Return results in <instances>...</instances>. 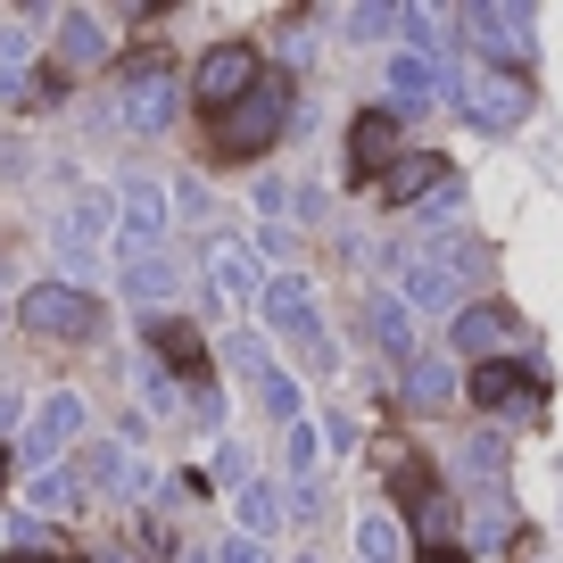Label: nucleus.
<instances>
[{
    "mask_svg": "<svg viewBox=\"0 0 563 563\" xmlns=\"http://www.w3.org/2000/svg\"><path fill=\"white\" fill-rule=\"evenodd\" d=\"M232 522H241V539H274L282 522H290V489H274V481H249V489H232Z\"/></svg>",
    "mask_w": 563,
    "mask_h": 563,
    "instance_id": "nucleus-22",
    "label": "nucleus"
},
{
    "mask_svg": "<svg viewBox=\"0 0 563 563\" xmlns=\"http://www.w3.org/2000/svg\"><path fill=\"white\" fill-rule=\"evenodd\" d=\"M216 563H274V555H265V539H241V530H232V539L216 547Z\"/></svg>",
    "mask_w": 563,
    "mask_h": 563,
    "instance_id": "nucleus-40",
    "label": "nucleus"
},
{
    "mask_svg": "<svg viewBox=\"0 0 563 563\" xmlns=\"http://www.w3.org/2000/svg\"><path fill=\"white\" fill-rule=\"evenodd\" d=\"M257 316H265V332H290V340H316V332H323V316H316V282H307L299 265L265 282Z\"/></svg>",
    "mask_w": 563,
    "mask_h": 563,
    "instance_id": "nucleus-13",
    "label": "nucleus"
},
{
    "mask_svg": "<svg viewBox=\"0 0 563 563\" xmlns=\"http://www.w3.org/2000/svg\"><path fill=\"white\" fill-rule=\"evenodd\" d=\"M25 422H34V406H25L18 389H0V440H9V431H18V440H25Z\"/></svg>",
    "mask_w": 563,
    "mask_h": 563,
    "instance_id": "nucleus-39",
    "label": "nucleus"
},
{
    "mask_svg": "<svg viewBox=\"0 0 563 563\" xmlns=\"http://www.w3.org/2000/svg\"><path fill=\"white\" fill-rule=\"evenodd\" d=\"M389 166H398V117H389V108H356V124H349V175L389 183Z\"/></svg>",
    "mask_w": 563,
    "mask_h": 563,
    "instance_id": "nucleus-14",
    "label": "nucleus"
},
{
    "mask_svg": "<svg viewBox=\"0 0 563 563\" xmlns=\"http://www.w3.org/2000/svg\"><path fill=\"white\" fill-rule=\"evenodd\" d=\"M84 497H91V481L67 473V464L25 481V506H34V522H67V514H84Z\"/></svg>",
    "mask_w": 563,
    "mask_h": 563,
    "instance_id": "nucleus-24",
    "label": "nucleus"
},
{
    "mask_svg": "<svg viewBox=\"0 0 563 563\" xmlns=\"http://www.w3.org/2000/svg\"><path fill=\"white\" fill-rule=\"evenodd\" d=\"M117 232V191H75L67 208H58V232H51V249H58V265H67V282H84L91 265H100V241Z\"/></svg>",
    "mask_w": 563,
    "mask_h": 563,
    "instance_id": "nucleus-7",
    "label": "nucleus"
},
{
    "mask_svg": "<svg viewBox=\"0 0 563 563\" xmlns=\"http://www.w3.org/2000/svg\"><path fill=\"white\" fill-rule=\"evenodd\" d=\"M216 473H224L232 489H249V481H257V473H249V448H224V456H216Z\"/></svg>",
    "mask_w": 563,
    "mask_h": 563,
    "instance_id": "nucleus-42",
    "label": "nucleus"
},
{
    "mask_svg": "<svg viewBox=\"0 0 563 563\" xmlns=\"http://www.w3.org/2000/svg\"><path fill=\"white\" fill-rule=\"evenodd\" d=\"M422 563H464V547H456V555H422Z\"/></svg>",
    "mask_w": 563,
    "mask_h": 563,
    "instance_id": "nucleus-43",
    "label": "nucleus"
},
{
    "mask_svg": "<svg viewBox=\"0 0 563 563\" xmlns=\"http://www.w3.org/2000/svg\"><path fill=\"white\" fill-rule=\"evenodd\" d=\"M530 9H506V0H489V9H464V34H481V51L497 58V67L514 75V58H530Z\"/></svg>",
    "mask_w": 563,
    "mask_h": 563,
    "instance_id": "nucleus-15",
    "label": "nucleus"
},
{
    "mask_svg": "<svg viewBox=\"0 0 563 563\" xmlns=\"http://www.w3.org/2000/svg\"><path fill=\"white\" fill-rule=\"evenodd\" d=\"M150 356H158L166 373H183V389H208V365H216V349L191 332V323L158 316V323H150Z\"/></svg>",
    "mask_w": 563,
    "mask_h": 563,
    "instance_id": "nucleus-16",
    "label": "nucleus"
},
{
    "mask_svg": "<svg viewBox=\"0 0 563 563\" xmlns=\"http://www.w3.org/2000/svg\"><path fill=\"white\" fill-rule=\"evenodd\" d=\"M117 282H124V307H150V323H158L166 299H183V265L175 257H117Z\"/></svg>",
    "mask_w": 563,
    "mask_h": 563,
    "instance_id": "nucleus-19",
    "label": "nucleus"
},
{
    "mask_svg": "<svg viewBox=\"0 0 563 563\" xmlns=\"http://www.w3.org/2000/svg\"><path fill=\"white\" fill-rule=\"evenodd\" d=\"M299 356H307V373H316V382H340V340H332V332L299 340Z\"/></svg>",
    "mask_w": 563,
    "mask_h": 563,
    "instance_id": "nucleus-35",
    "label": "nucleus"
},
{
    "mask_svg": "<svg viewBox=\"0 0 563 563\" xmlns=\"http://www.w3.org/2000/svg\"><path fill=\"white\" fill-rule=\"evenodd\" d=\"M265 282H274V274H257V249H249V241H232V232L208 241V299L224 307V316H249V307L265 299Z\"/></svg>",
    "mask_w": 563,
    "mask_h": 563,
    "instance_id": "nucleus-11",
    "label": "nucleus"
},
{
    "mask_svg": "<svg viewBox=\"0 0 563 563\" xmlns=\"http://www.w3.org/2000/svg\"><path fill=\"white\" fill-rule=\"evenodd\" d=\"M18 563H25V555H18Z\"/></svg>",
    "mask_w": 563,
    "mask_h": 563,
    "instance_id": "nucleus-46",
    "label": "nucleus"
},
{
    "mask_svg": "<svg viewBox=\"0 0 563 563\" xmlns=\"http://www.w3.org/2000/svg\"><path fill=\"white\" fill-rule=\"evenodd\" d=\"M183 563H216V555H183Z\"/></svg>",
    "mask_w": 563,
    "mask_h": 563,
    "instance_id": "nucleus-44",
    "label": "nucleus"
},
{
    "mask_svg": "<svg viewBox=\"0 0 563 563\" xmlns=\"http://www.w3.org/2000/svg\"><path fill=\"white\" fill-rule=\"evenodd\" d=\"M175 108H183V75L166 67V58H133V67L117 75V133L158 141L166 124H175Z\"/></svg>",
    "mask_w": 563,
    "mask_h": 563,
    "instance_id": "nucleus-4",
    "label": "nucleus"
},
{
    "mask_svg": "<svg viewBox=\"0 0 563 563\" xmlns=\"http://www.w3.org/2000/svg\"><path fill=\"white\" fill-rule=\"evenodd\" d=\"M249 249H257V257H274L282 274H290V257H299V232H290V224H257V232H249Z\"/></svg>",
    "mask_w": 563,
    "mask_h": 563,
    "instance_id": "nucleus-32",
    "label": "nucleus"
},
{
    "mask_svg": "<svg viewBox=\"0 0 563 563\" xmlns=\"http://www.w3.org/2000/svg\"><path fill=\"white\" fill-rule=\"evenodd\" d=\"M323 456H332V440H323V422H290L282 431V464H290V481H316Z\"/></svg>",
    "mask_w": 563,
    "mask_h": 563,
    "instance_id": "nucleus-29",
    "label": "nucleus"
},
{
    "mask_svg": "<svg viewBox=\"0 0 563 563\" xmlns=\"http://www.w3.org/2000/svg\"><path fill=\"white\" fill-rule=\"evenodd\" d=\"M18 323L34 340H100L108 332V307L91 299L84 282H34V290L18 299Z\"/></svg>",
    "mask_w": 563,
    "mask_h": 563,
    "instance_id": "nucleus-5",
    "label": "nucleus"
},
{
    "mask_svg": "<svg viewBox=\"0 0 563 563\" xmlns=\"http://www.w3.org/2000/svg\"><path fill=\"white\" fill-rule=\"evenodd\" d=\"M365 332H373V349H382L398 373L415 365V307H406L398 290H373L365 299Z\"/></svg>",
    "mask_w": 563,
    "mask_h": 563,
    "instance_id": "nucleus-20",
    "label": "nucleus"
},
{
    "mask_svg": "<svg viewBox=\"0 0 563 563\" xmlns=\"http://www.w3.org/2000/svg\"><path fill=\"white\" fill-rule=\"evenodd\" d=\"M249 208H257L265 224H282V208H299V199H290V183H282V175H257V183H249Z\"/></svg>",
    "mask_w": 563,
    "mask_h": 563,
    "instance_id": "nucleus-33",
    "label": "nucleus"
},
{
    "mask_svg": "<svg viewBox=\"0 0 563 563\" xmlns=\"http://www.w3.org/2000/svg\"><path fill=\"white\" fill-rule=\"evenodd\" d=\"M257 406L282 422V431H290V422H307V415H299V382H290V373H265V382H257Z\"/></svg>",
    "mask_w": 563,
    "mask_h": 563,
    "instance_id": "nucleus-31",
    "label": "nucleus"
},
{
    "mask_svg": "<svg viewBox=\"0 0 563 563\" xmlns=\"http://www.w3.org/2000/svg\"><path fill=\"white\" fill-rule=\"evenodd\" d=\"M382 265H389V290H398L415 316H448V323L464 316V282L448 274L440 249H382Z\"/></svg>",
    "mask_w": 563,
    "mask_h": 563,
    "instance_id": "nucleus-6",
    "label": "nucleus"
},
{
    "mask_svg": "<svg viewBox=\"0 0 563 563\" xmlns=\"http://www.w3.org/2000/svg\"><path fill=\"white\" fill-rule=\"evenodd\" d=\"M323 440H332V456L356 448V415H349V406H323Z\"/></svg>",
    "mask_w": 563,
    "mask_h": 563,
    "instance_id": "nucleus-36",
    "label": "nucleus"
},
{
    "mask_svg": "<svg viewBox=\"0 0 563 563\" xmlns=\"http://www.w3.org/2000/svg\"><path fill=\"white\" fill-rule=\"evenodd\" d=\"M265 84V58H257V42H216L208 58L191 67V100L208 108V117H224V108H241L249 91Z\"/></svg>",
    "mask_w": 563,
    "mask_h": 563,
    "instance_id": "nucleus-8",
    "label": "nucleus"
},
{
    "mask_svg": "<svg viewBox=\"0 0 563 563\" xmlns=\"http://www.w3.org/2000/svg\"><path fill=\"white\" fill-rule=\"evenodd\" d=\"M25 58H34V34H25V25H0V84H18Z\"/></svg>",
    "mask_w": 563,
    "mask_h": 563,
    "instance_id": "nucleus-34",
    "label": "nucleus"
},
{
    "mask_svg": "<svg viewBox=\"0 0 563 563\" xmlns=\"http://www.w3.org/2000/svg\"><path fill=\"white\" fill-rule=\"evenodd\" d=\"M84 422H91L84 389H51V398H34V422H25V440H18L25 464H34V473H58V456L84 440Z\"/></svg>",
    "mask_w": 563,
    "mask_h": 563,
    "instance_id": "nucleus-9",
    "label": "nucleus"
},
{
    "mask_svg": "<svg viewBox=\"0 0 563 563\" xmlns=\"http://www.w3.org/2000/svg\"><path fill=\"white\" fill-rule=\"evenodd\" d=\"M448 108H464V117L481 124V133H514V124L530 117V84L506 67H448Z\"/></svg>",
    "mask_w": 563,
    "mask_h": 563,
    "instance_id": "nucleus-3",
    "label": "nucleus"
},
{
    "mask_svg": "<svg viewBox=\"0 0 563 563\" xmlns=\"http://www.w3.org/2000/svg\"><path fill=\"white\" fill-rule=\"evenodd\" d=\"M456 356H415V365H406V398H415V406H448V398H456Z\"/></svg>",
    "mask_w": 563,
    "mask_h": 563,
    "instance_id": "nucleus-28",
    "label": "nucleus"
},
{
    "mask_svg": "<svg viewBox=\"0 0 563 563\" xmlns=\"http://www.w3.org/2000/svg\"><path fill=\"white\" fill-rule=\"evenodd\" d=\"M216 365L241 373L249 389H257L265 373H282V365H274V349H265V332H224V340H216Z\"/></svg>",
    "mask_w": 563,
    "mask_h": 563,
    "instance_id": "nucleus-26",
    "label": "nucleus"
},
{
    "mask_svg": "<svg viewBox=\"0 0 563 563\" xmlns=\"http://www.w3.org/2000/svg\"><path fill=\"white\" fill-rule=\"evenodd\" d=\"M323 514V481H290V522H316Z\"/></svg>",
    "mask_w": 563,
    "mask_h": 563,
    "instance_id": "nucleus-38",
    "label": "nucleus"
},
{
    "mask_svg": "<svg viewBox=\"0 0 563 563\" xmlns=\"http://www.w3.org/2000/svg\"><path fill=\"white\" fill-rule=\"evenodd\" d=\"M299 563H323V555H299Z\"/></svg>",
    "mask_w": 563,
    "mask_h": 563,
    "instance_id": "nucleus-45",
    "label": "nucleus"
},
{
    "mask_svg": "<svg viewBox=\"0 0 563 563\" xmlns=\"http://www.w3.org/2000/svg\"><path fill=\"white\" fill-rule=\"evenodd\" d=\"M398 555H406V522L398 514H382V506L356 514V563H398Z\"/></svg>",
    "mask_w": 563,
    "mask_h": 563,
    "instance_id": "nucleus-27",
    "label": "nucleus"
},
{
    "mask_svg": "<svg viewBox=\"0 0 563 563\" xmlns=\"http://www.w3.org/2000/svg\"><path fill=\"white\" fill-rule=\"evenodd\" d=\"M506 340H514V307H497V299L464 307V316L448 323V349L473 356V365H497V349H506Z\"/></svg>",
    "mask_w": 563,
    "mask_h": 563,
    "instance_id": "nucleus-17",
    "label": "nucleus"
},
{
    "mask_svg": "<svg viewBox=\"0 0 563 563\" xmlns=\"http://www.w3.org/2000/svg\"><path fill=\"white\" fill-rule=\"evenodd\" d=\"M166 216H175V199H166L150 175L117 183V241H124V257H166Z\"/></svg>",
    "mask_w": 563,
    "mask_h": 563,
    "instance_id": "nucleus-10",
    "label": "nucleus"
},
{
    "mask_svg": "<svg viewBox=\"0 0 563 563\" xmlns=\"http://www.w3.org/2000/svg\"><path fill=\"white\" fill-rule=\"evenodd\" d=\"M389 489L406 497L398 522H406V539H415L422 555H456V514H464V506L440 489V473H431V464L398 448V456H389Z\"/></svg>",
    "mask_w": 563,
    "mask_h": 563,
    "instance_id": "nucleus-1",
    "label": "nucleus"
},
{
    "mask_svg": "<svg viewBox=\"0 0 563 563\" xmlns=\"http://www.w3.org/2000/svg\"><path fill=\"white\" fill-rule=\"evenodd\" d=\"M398 25H406L398 0H356V9H340V34H356V42H382V34H398Z\"/></svg>",
    "mask_w": 563,
    "mask_h": 563,
    "instance_id": "nucleus-30",
    "label": "nucleus"
},
{
    "mask_svg": "<svg viewBox=\"0 0 563 563\" xmlns=\"http://www.w3.org/2000/svg\"><path fill=\"white\" fill-rule=\"evenodd\" d=\"M183 415H191L199 431H224V398H216V389H191V406H183Z\"/></svg>",
    "mask_w": 563,
    "mask_h": 563,
    "instance_id": "nucleus-37",
    "label": "nucleus"
},
{
    "mask_svg": "<svg viewBox=\"0 0 563 563\" xmlns=\"http://www.w3.org/2000/svg\"><path fill=\"white\" fill-rule=\"evenodd\" d=\"M175 208H183V216H208L216 199H208V183H191V175H183V183H175Z\"/></svg>",
    "mask_w": 563,
    "mask_h": 563,
    "instance_id": "nucleus-41",
    "label": "nucleus"
},
{
    "mask_svg": "<svg viewBox=\"0 0 563 563\" xmlns=\"http://www.w3.org/2000/svg\"><path fill=\"white\" fill-rule=\"evenodd\" d=\"M448 191H456V166H448V158H422V150H415V158H398V166H389V183H382L389 208H422V199L440 208Z\"/></svg>",
    "mask_w": 563,
    "mask_h": 563,
    "instance_id": "nucleus-18",
    "label": "nucleus"
},
{
    "mask_svg": "<svg viewBox=\"0 0 563 563\" xmlns=\"http://www.w3.org/2000/svg\"><path fill=\"white\" fill-rule=\"evenodd\" d=\"M290 133V84H282L274 67H265V84L249 91L241 108H224V117H208V150L216 158H257L265 141Z\"/></svg>",
    "mask_w": 563,
    "mask_h": 563,
    "instance_id": "nucleus-2",
    "label": "nucleus"
},
{
    "mask_svg": "<svg viewBox=\"0 0 563 563\" xmlns=\"http://www.w3.org/2000/svg\"><path fill=\"white\" fill-rule=\"evenodd\" d=\"M108 42H100V18L91 9H58V42H51V67L75 75V67H100Z\"/></svg>",
    "mask_w": 563,
    "mask_h": 563,
    "instance_id": "nucleus-23",
    "label": "nucleus"
},
{
    "mask_svg": "<svg viewBox=\"0 0 563 563\" xmlns=\"http://www.w3.org/2000/svg\"><path fill=\"white\" fill-rule=\"evenodd\" d=\"M84 481H91V489H117V497H158L150 464H141L124 440H100V448H91V456H84Z\"/></svg>",
    "mask_w": 563,
    "mask_h": 563,
    "instance_id": "nucleus-21",
    "label": "nucleus"
},
{
    "mask_svg": "<svg viewBox=\"0 0 563 563\" xmlns=\"http://www.w3.org/2000/svg\"><path fill=\"white\" fill-rule=\"evenodd\" d=\"M456 481H473V489L497 497V481H506V431H464L456 440Z\"/></svg>",
    "mask_w": 563,
    "mask_h": 563,
    "instance_id": "nucleus-25",
    "label": "nucleus"
},
{
    "mask_svg": "<svg viewBox=\"0 0 563 563\" xmlns=\"http://www.w3.org/2000/svg\"><path fill=\"white\" fill-rule=\"evenodd\" d=\"M464 398H473L481 415H530V406H539V373L514 365V356H497V365L464 373Z\"/></svg>",
    "mask_w": 563,
    "mask_h": 563,
    "instance_id": "nucleus-12",
    "label": "nucleus"
}]
</instances>
